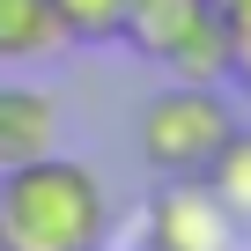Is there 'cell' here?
<instances>
[{
    "label": "cell",
    "instance_id": "1",
    "mask_svg": "<svg viewBox=\"0 0 251 251\" xmlns=\"http://www.w3.org/2000/svg\"><path fill=\"white\" fill-rule=\"evenodd\" d=\"M111 229V200L89 163L59 148L0 170V251H96Z\"/></svg>",
    "mask_w": 251,
    "mask_h": 251
},
{
    "label": "cell",
    "instance_id": "2",
    "mask_svg": "<svg viewBox=\"0 0 251 251\" xmlns=\"http://www.w3.org/2000/svg\"><path fill=\"white\" fill-rule=\"evenodd\" d=\"M229 103H222V89L214 81H177V89H163V96H148L141 103V163L155 170V177H200L207 170V155L229 141Z\"/></svg>",
    "mask_w": 251,
    "mask_h": 251
},
{
    "label": "cell",
    "instance_id": "3",
    "mask_svg": "<svg viewBox=\"0 0 251 251\" xmlns=\"http://www.w3.org/2000/svg\"><path fill=\"white\" fill-rule=\"evenodd\" d=\"M118 37L148 59H163V67H177L185 81H222L229 74V37L207 15V0H126Z\"/></svg>",
    "mask_w": 251,
    "mask_h": 251
},
{
    "label": "cell",
    "instance_id": "4",
    "mask_svg": "<svg viewBox=\"0 0 251 251\" xmlns=\"http://www.w3.org/2000/svg\"><path fill=\"white\" fill-rule=\"evenodd\" d=\"M229 229L236 222L214 207L200 177H170L141 207V251H229Z\"/></svg>",
    "mask_w": 251,
    "mask_h": 251
},
{
    "label": "cell",
    "instance_id": "5",
    "mask_svg": "<svg viewBox=\"0 0 251 251\" xmlns=\"http://www.w3.org/2000/svg\"><path fill=\"white\" fill-rule=\"evenodd\" d=\"M59 148V96L37 81H0V170Z\"/></svg>",
    "mask_w": 251,
    "mask_h": 251
},
{
    "label": "cell",
    "instance_id": "6",
    "mask_svg": "<svg viewBox=\"0 0 251 251\" xmlns=\"http://www.w3.org/2000/svg\"><path fill=\"white\" fill-rule=\"evenodd\" d=\"M200 185L214 192V207H222L229 222H244V229H251V126H229V141L207 155Z\"/></svg>",
    "mask_w": 251,
    "mask_h": 251
},
{
    "label": "cell",
    "instance_id": "7",
    "mask_svg": "<svg viewBox=\"0 0 251 251\" xmlns=\"http://www.w3.org/2000/svg\"><path fill=\"white\" fill-rule=\"evenodd\" d=\"M67 37H59V23H52L45 0H0V59H45Z\"/></svg>",
    "mask_w": 251,
    "mask_h": 251
},
{
    "label": "cell",
    "instance_id": "8",
    "mask_svg": "<svg viewBox=\"0 0 251 251\" xmlns=\"http://www.w3.org/2000/svg\"><path fill=\"white\" fill-rule=\"evenodd\" d=\"M67 45H111L126 23V0H45Z\"/></svg>",
    "mask_w": 251,
    "mask_h": 251
},
{
    "label": "cell",
    "instance_id": "9",
    "mask_svg": "<svg viewBox=\"0 0 251 251\" xmlns=\"http://www.w3.org/2000/svg\"><path fill=\"white\" fill-rule=\"evenodd\" d=\"M229 74H244V81H251V30H244V37L229 45Z\"/></svg>",
    "mask_w": 251,
    "mask_h": 251
},
{
    "label": "cell",
    "instance_id": "10",
    "mask_svg": "<svg viewBox=\"0 0 251 251\" xmlns=\"http://www.w3.org/2000/svg\"><path fill=\"white\" fill-rule=\"evenodd\" d=\"M96 251H103V244H96Z\"/></svg>",
    "mask_w": 251,
    "mask_h": 251
}]
</instances>
